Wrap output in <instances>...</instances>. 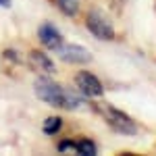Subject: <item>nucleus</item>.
<instances>
[{"instance_id": "obj_7", "label": "nucleus", "mask_w": 156, "mask_h": 156, "mask_svg": "<svg viewBox=\"0 0 156 156\" xmlns=\"http://www.w3.org/2000/svg\"><path fill=\"white\" fill-rule=\"evenodd\" d=\"M29 58L34 62V67L40 69V71L48 73V75L56 73V65L52 62V58H50L46 52H42V50H31V52H29Z\"/></svg>"}, {"instance_id": "obj_1", "label": "nucleus", "mask_w": 156, "mask_h": 156, "mask_svg": "<svg viewBox=\"0 0 156 156\" xmlns=\"http://www.w3.org/2000/svg\"><path fill=\"white\" fill-rule=\"evenodd\" d=\"M34 92L42 102H46V104H50L54 108L75 110V108L83 106V98L81 96H77L75 92L65 90L62 85H58L52 79H46V77H37L34 81Z\"/></svg>"}, {"instance_id": "obj_4", "label": "nucleus", "mask_w": 156, "mask_h": 156, "mask_svg": "<svg viewBox=\"0 0 156 156\" xmlns=\"http://www.w3.org/2000/svg\"><path fill=\"white\" fill-rule=\"evenodd\" d=\"M75 85H77V90H79L85 98H100V96H104V85H102V81L98 79L94 73H90V71H79V73H77V77H75Z\"/></svg>"}, {"instance_id": "obj_10", "label": "nucleus", "mask_w": 156, "mask_h": 156, "mask_svg": "<svg viewBox=\"0 0 156 156\" xmlns=\"http://www.w3.org/2000/svg\"><path fill=\"white\" fill-rule=\"evenodd\" d=\"M62 129V117H48L42 125V131L46 135H56Z\"/></svg>"}, {"instance_id": "obj_12", "label": "nucleus", "mask_w": 156, "mask_h": 156, "mask_svg": "<svg viewBox=\"0 0 156 156\" xmlns=\"http://www.w3.org/2000/svg\"><path fill=\"white\" fill-rule=\"evenodd\" d=\"M0 9H11V0H0Z\"/></svg>"}, {"instance_id": "obj_11", "label": "nucleus", "mask_w": 156, "mask_h": 156, "mask_svg": "<svg viewBox=\"0 0 156 156\" xmlns=\"http://www.w3.org/2000/svg\"><path fill=\"white\" fill-rule=\"evenodd\" d=\"M58 152H75V154H79V152H77V142H73V140L60 142L58 144Z\"/></svg>"}, {"instance_id": "obj_2", "label": "nucleus", "mask_w": 156, "mask_h": 156, "mask_svg": "<svg viewBox=\"0 0 156 156\" xmlns=\"http://www.w3.org/2000/svg\"><path fill=\"white\" fill-rule=\"evenodd\" d=\"M98 108H100V112H102V117L106 121V125L112 131L121 133V135H135V133H137V125H135V121H133L127 112L115 108L112 104H100Z\"/></svg>"}, {"instance_id": "obj_5", "label": "nucleus", "mask_w": 156, "mask_h": 156, "mask_svg": "<svg viewBox=\"0 0 156 156\" xmlns=\"http://www.w3.org/2000/svg\"><path fill=\"white\" fill-rule=\"evenodd\" d=\"M56 54L67 65H87L92 60V52L87 48H83L81 44H62L56 50Z\"/></svg>"}, {"instance_id": "obj_3", "label": "nucleus", "mask_w": 156, "mask_h": 156, "mask_svg": "<svg viewBox=\"0 0 156 156\" xmlns=\"http://www.w3.org/2000/svg\"><path fill=\"white\" fill-rule=\"evenodd\" d=\"M85 27L94 37L102 40V42H112L117 37L115 25L108 21L106 15H102L100 11H90L85 15Z\"/></svg>"}, {"instance_id": "obj_8", "label": "nucleus", "mask_w": 156, "mask_h": 156, "mask_svg": "<svg viewBox=\"0 0 156 156\" xmlns=\"http://www.w3.org/2000/svg\"><path fill=\"white\" fill-rule=\"evenodd\" d=\"M56 6H58V11L65 17H71V19H75L79 15V11H81V2L79 0H56Z\"/></svg>"}, {"instance_id": "obj_6", "label": "nucleus", "mask_w": 156, "mask_h": 156, "mask_svg": "<svg viewBox=\"0 0 156 156\" xmlns=\"http://www.w3.org/2000/svg\"><path fill=\"white\" fill-rule=\"evenodd\" d=\"M37 40H40V44H42L44 48L52 50V52H56V50L65 44V37L60 34V29L56 25L48 23V21L37 27Z\"/></svg>"}, {"instance_id": "obj_9", "label": "nucleus", "mask_w": 156, "mask_h": 156, "mask_svg": "<svg viewBox=\"0 0 156 156\" xmlns=\"http://www.w3.org/2000/svg\"><path fill=\"white\" fill-rule=\"evenodd\" d=\"M77 152L81 156H96L98 146L94 144L90 137H79V140H77Z\"/></svg>"}]
</instances>
